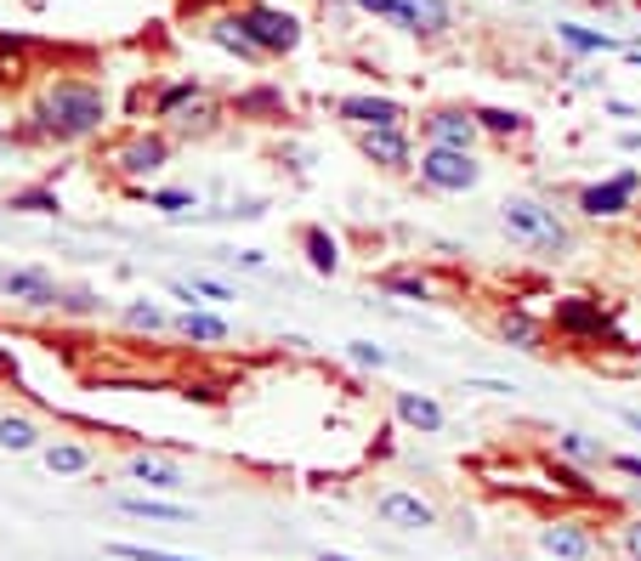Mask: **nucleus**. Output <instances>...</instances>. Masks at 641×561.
<instances>
[{"label":"nucleus","instance_id":"20","mask_svg":"<svg viewBox=\"0 0 641 561\" xmlns=\"http://www.w3.org/2000/svg\"><path fill=\"white\" fill-rule=\"evenodd\" d=\"M556 40L579 51V58H602V51H619V40H613L607 29H585V23H556Z\"/></svg>","mask_w":641,"mask_h":561},{"label":"nucleus","instance_id":"38","mask_svg":"<svg viewBox=\"0 0 641 561\" xmlns=\"http://www.w3.org/2000/svg\"><path fill=\"white\" fill-rule=\"evenodd\" d=\"M193 290H200L205 301H239L228 284H221V278H205V272H193Z\"/></svg>","mask_w":641,"mask_h":561},{"label":"nucleus","instance_id":"21","mask_svg":"<svg viewBox=\"0 0 641 561\" xmlns=\"http://www.w3.org/2000/svg\"><path fill=\"white\" fill-rule=\"evenodd\" d=\"M409 17H414V35H426V40H443L454 29V12L443 0H409Z\"/></svg>","mask_w":641,"mask_h":561},{"label":"nucleus","instance_id":"11","mask_svg":"<svg viewBox=\"0 0 641 561\" xmlns=\"http://www.w3.org/2000/svg\"><path fill=\"white\" fill-rule=\"evenodd\" d=\"M375 517H381L386 527H403V533H426V527H437L432 499L409 494V488H386V494L375 499Z\"/></svg>","mask_w":641,"mask_h":561},{"label":"nucleus","instance_id":"33","mask_svg":"<svg viewBox=\"0 0 641 561\" xmlns=\"http://www.w3.org/2000/svg\"><path fill=\"white\" fill-rule=\"evenodd\" d=\"M126 329H148V335H154V329H165V306L148 301V295L131 301V306H126Z\"/></svg>","mask_w":641,"mask_h":561},{"label":"nucleus","instance_id":"12","mask_svg":"<svg viewBox=\"0 0 641 561\" xmlns=\"http://www.w3.org/2000/svg\"><path fill=\"white\" fill-rule=\"evenodd\" d=\"M335 114L347 119V125H358V131H369V125H403L409 119L398 97H375V91H369V97H341Z\"/></svg>","mask_w":641,"mask_h":561},{"label":"nucleus","instance_id":"9","mask_svg":"<svg viewBox=\"0 0 641 561\" xmlns=\"http://www.w3.org/2000/svg\"><path fill=\"white\" fill-rule=\"evenodd\" d=\"M539 550L546 556H556V561H597V533H590V522H579V517H556V522H546L539 527Z\"/></svg>","mask_w":641,"mask_h":561},{"label":"nucleus","instance_id":"47","mask_svg":"<svg viewBox=\"0 0 641 561\" xmlns=\"http://www.w3.org/2000/svg\"><path fill=\"white\" fill-rule=\"evenodd\" d=\"M625 425H630V431H641V415H636V408H630V415H625Z\"/></svg>","mask_w":641,"mask_h":561},{"label":"nucleus","instance_id":"24","mask_svg":"<svg viewBox=\"0 0 641 561\" xmlns=\"http://www.w3.org/2000/svg\"><path fill=\"white\" fill-rule=\"evenodd\" d=\"M556 454L562 459H574V466H607V443H597V437H585V431H562L556 437Z\"/></svg>","mask_w":641,"mask_h":561},{"label":"nucleus","instance_id":"32","mask_svg":"<svg viewBox=\"0 0 641 561\" xmlns=\"http://www.w3.org/2000/svg\"><path fill=\"white\" fill-rule=\"evenodd\" d=\"M477 125L488 137H516V131H523V114H516V109H477Z\"/></svg>","mask_w":641,"mask_h":561},{"label":"nucleus","instance_id":"44","mask_svg":"<svg viewBox=\"0 0 641 561\" xmlns=\"http://www.w3.org/2000/svg\"><path fill=\"white\" fill-rule=\"evenodd\" d=\"M312 561H363V556H341V550H318Z\"/></svg>","mask_w":641,"mask_h":561},{"label":"nucleus","instance_id":"46","mask_svg":"<svg viewBox=\"0 0 641 561\" xmlns=\"http://www.w3.org/2000/svg\"><path fill=\"white\" fill-rule=\"evenodd\" d=\"M625 58H630V63L641 68V46H625Z\"/></svg>","mask_w":641,"mask_h":561},{"label":"nucleus","instance_id":"41","mask_svg":"<svg viewBox=\"0 0 641 561\" xmlns=\"http://www.w3.org/2000/svg\"><path fill=\"white\" fill-rule=\"evenodd\" d=\"M228 262H239V267H267V255H261V250H239V255H228Z\"/></svg>","mask_w":641,"mask_h":561},{"label":"nucleus","instance_id":"17","mask_svg":"<svg viewBox=\"0 0 641 561\" xmlns=\"http://www.w3.org/2000/svg\"><path fill=\"white\" fill-rule=\"evenodd\" d=\"M398 420L421 437H437L443 431V403H432L426 392H398Z\"/></svg>","mask_w":641,"mask_h":561},{"label":"nucleus","instance_id":"49","mask_svg":"<svg viewBox=\"0 0 641 561\" xmlns=\"http://www.w3.org/2000/svg\"><path fill=\"white\" fill-rule=\"evenodd\" d=\"M0 137H7V119H0Z\"/></svg>","mask_w":641,"mask_h":561},{"label":"nucleus","instance_id":"7","mask_svg":"<svg viewBox=\"0 0 641 561\" xmlns=\"http://www.w3.org/2000/svg\"><path fill=\"white\" fill-rule=\"evenodd\" d=\"M421 137L432 148H472L477 153V142L488 131L477 125V109H432V114H421Z\"/></svg>","mask_w":641,"mask_h":561},{"label":"nucleus","instance_id":"39","mask_svg":"<svg viewBox=\"0 0 641 561\" xmlns=\"http://www.w3.org/2000/svg\"><path fill=\"white\" fill-rule=\"evenodd\" d=\"M607 466L619 476H630V482H641V454H607Z\"/></svg>","mask_w":641,"mask_h":561},{"label":"nucleus","instance_id":"27","mask_svg":"<svg viewBox=\"0 0 641 561\" xmlns=\"http://www.w3.org/2000/svg\"><path fill=\"white\" fill-rule=\"evenodd\" d=\"M188 102H200V80H177V86H165V91L154 97V114L170 119V114H182Z\"/></svg>","mask_w":641,"mask_h":561},{"label":"nucleus","instance_id":"22","mask_svg":"<svg viewBox=\"0 0 641 561\" xmlns=\"http://www.w3.org/2000/svg\"><path fill=\"white\" fill-rule=\"evenodd\" d=\"M302 250H307V267L324 272V278L341 267V244H335V233H324V227H307V233H302Z\"/></svg>","mask_w":641,"mask_h":561},{"label":"nucleus","instance_id":"25","mask_svg":"<svg viewBox=\"0 0 641 561\" xmlns=\"http://www.w3.org/2000/svg\"><path fill=\"white\" fill-rule=\"evenodd\" d=\"M0 448L7 454H35L40 448V425L29 415H0Z\"/></svg>","mask_w":641,"mask_h":561},{"label":"nucleus","instance_id":"37","mask_svg":"<svg viewBox=\"0 0 641 561\" xmlns=\"http://www.w3.org/2000/svg\"><path fill=\"white\" fill-rule=\"evenodd\" d=\"M148 204H154V211H170V216H182V211H193V193L159 188V193H148Z\"/></svg>","mask_w":641,"mask_h":561},{"label":"nucleus","instance_id":"31","mask_svg":"<svg viewBox=\"0 0 641 561\" xmlns=\"http://www.w3.org/2000/svg\"><path fill=\"white\" fill-rule=\"evenodd\" d=\"M12 211H29V216H57L63 204H57V193H52V188H23V193H12Z\"/></svg>","mask_w":641,"mask_h":561},{"label":"nucleus","instance_id":"40","mask_svg":"<svg viewBox=\"0 0 641 561\" xmlns=\"http://www.w3.org/2000/svg\"><path fill=\"white\" fill-rule=\"evenodd\" d=\"M465 392H488V397H511L516 386H505V380H465Z\"/></svg>","mask_w":641,"mask_h":561},{"label":"nucleus","instance_id":"23","mask_svg":"<svg viewBox=\"0 0 641 561\" xmlns=\"http://www.w3.org/2000/svg\"><path fill=\"white\" fill-rule=\"evenodd\" d=\"M546 476L556 482L562 494H574V499H602L597 482H585V471L574 466V459H562V454H556V459H546Z\"/></svg>","mask_w":641,"mask_h":561},{"label":"nucleus","instance_id":"26","mask_svg":"<svg viewBox=\"0 0 641 561\" xmlns=\"http://www.w3.org/2000/svg\"><path fill=\"white\" fill-rule=\"evenodd\" d=\"M210 40H216L221 51H233V58H244V63H261V58H267V51H261V46H256L251 35H244V29H239V23H233V17H221V23H210Z\"/></svg>","mask_w":641,"mask_h":561},{"label":"nucleus","instance_id":"15","mask_svg":"<svg viewBox=\"0 0 641 561\" xmlns=\"http://www.w3.org/2000/svg\"><path fill=\"white\" fill-rule=\"evenodd\" d=\"M500 341L516 352H546V323H539L528 306H505L500 313Z\"/></svg>","mask_w":641,"mask_h":561},{"label":"nucleus","instance_id":"28","mask_svg":"<svg viewBox=\"0 0 641 561\" xmlns=\"http://www.w3.org/2000/svg\"><path fill=\"white\" fill-rule=\"evenodd\" d=\"M381 290H386V295H403V301H432V295H437L421 272H386Z\"/></svg>","mask_w":641,"mask_h":561},{"label":"nucleus","instance_id":"1","mask_svg":"<svg viewBox=\"0 0 641 561\" xmlns=\"http://www.w3.org/2000/svg\"><path fill=\"white\" fill-rule=\"evenodd\" d=\"M29 119H35L29 131L46 142H86L108 125V91L97 80H57Z\"/></svg>","mask_w":641,"mask_h":561},{"label":"nucleus","instance_id":"43","mask_svg":"<svg viewBox=\"0 0 641 561\" xmlns=\"http://www.w3.org/2000/svg\"><path fill=\"white\" fill-rule=\"evenodd\" d=\"M619 148H625V153H641V131H625V137H619Z\"/></svg>","mask_w":641,"mask_h":561},{"label":"nucleus","instance_id":"3","mask_svg":"<svg viewBox=\"0 0 641 561\" xmlns=\"http://www.w3.org/2000/svg\"><path fill=\"white\" fill-rule=\"evenodd\" d=\"M551 323H556V335H568L574 346H630L619 335V323H613V313L590 295H562L551 306Z\"/></svg>","mask_w":641,"mask_h":561},{"label":"nucleus","instance_id":"45","mask_svg":"<svg viewBox=\"0 0 641 561\" xmlns=\"http://www.w3.org/2000/svg\"><path fill=\"white\" fill-rule=\"evenodd\" d=\"M630 510H641V482H630Z\"/></svg>","mask_w":641,"mask_h":561},{"label":"nucleus","instance_id":"36","mask_svg":"<svg viewBox=\"0 0 641 561\" xmlns=\"http://www.w3.org/2000/svg\"><path fill=\"white\" fill-rule=\"evenodd\" d=\"M279 109H284V97H279V91H267V86L239 97V114H279Z\"/></svg>","mask_w":641,"mask_h":561},{"label":"nucleus","instance_id":"30","mask_svg":"<svg viewBox=\"0 0 641 561\" xmlns=\"http://www.w3.org/2000/svg\"><path fill=\"white\" fill-rule=\"evenodd\" d=\"M352 7H363V12H375L381 23H392V29H403V35H414V17H409V0H352Z\"/></svg>","mask_w":641,"mask_h":561},{"label":"nucleus","instance_id":"2","mask_svg":"<svg viewBox=\"0 0 641 561\" xmlns=\"http://www.w3.org/2000/svg\"><path fill=\"white\" fill-rule=\"evenodd\" d=\"M500 227L523 244V250H534V255H568L574 250V233H568V221H562L551 204H539V199H528V193H516V199H505L500 204Z\"/></svg>","mask_w":641,"mask_h":561},{"label":"nucleus","instance_id":"18","mask_svg":"<svg viewBox=\"0 0 641 561\" xmlns=\"http://www.w3.org/2000/svg\"><path fill=\"white\" fill-rule=\"evenodd\" d=\"M119 510H126L131 522H193L188 505H170V499H154V494H126Z\"/></svg>","mask_w":641,"mask_h":561},{"label":"nucleus","instance_id":"16","mask_svg":"<svg viewBox=\"0 0 641 561\" xmlns=\"http://www.w3.org/2000/svg\"><path fill=\"white\" fill-rule=\"evenodd\" d=\"M40 466L52 471V476H80V471L97 466V454H91L86 443H74V437H57V443L40 448Z\"/></svg>","mask_w":641,"mask_h":561},{"label":"nucleus","instance_id":"48","mask_svg":"<svg viewBox=\"0 0 641 561\" xmlns=\"http://www.w3.org/2000/svg\"><path fill=\"white\" fill-rule=\"evenodd\" d=\"M0 374H12V357L7 352H0Z\"/></svg>","mask_w":641,"mask_h":561},{"label":"nucleus","instance_id":"8","mask_svg":"<svg viewBox=\"0 0 641 561\" xmlns=\"http://www.w3.org/2000/svg\"><path fill=\"white\" fill-rule=\"evenodd\" d=\"M0 301L23 306V313H46V306H63L57 284L40 267H0Z\"/></svg>","mask_w":641,"mask_h":561},{"label":"nucleus","instance_id":"6","mask_svg":"<svg viewBox=\"0 0 641 561\" xmlns=\"http://www.w3.org/2000/svg\"><path fill=\"white\" fill-rule=\"evenodd\" d=\"M636 193H641V170L625 165L619 176H607V182L579 188V216H590V221H613V216H625L630 204H636Z\"/></svg>","mask_w":641,"mask_h":561},{"label":"nucleus","instance_id":"10","mask_svg":"<svg viewBox=\"0 0 641 561\" xmlns=\"http://www.w3.org/2000/svg\"><path fill=\"white\" fill-rule=\"evenodd\" d=\"M358 148H363V160L381 165V170H414V148H409L403 125H369V131H358Z\"/></svg>","mask_w":641,"mask_h":561},{"label":"nucleus","instance_id":"34","mask_svg":"<svg viewBox=\"0 0 641 561\" xmlns=\"http://www.w3.org/2000/svg\"><path fill=\"white\" fill-rule=\"evenodd\" d=\"M347 357H352V369H386L392 364V352L375 341H347Z\"/></svg>","mask_w":641,"mask_h":561},{"label":"nucleus","instance_id":"42","mask_svg":"<svg viewBox=\"0 0 641 561\" xmlns=\"http://www.w3.org/2000/svg\"><path fill=\"white\" fill-rule=\"evenodd\" d=\"M63 306H68V313H91V306H97V295H68Z\"/></svg>","mask_w":641,"mask_h":561},{"label":"nucleus","instance_id":"4","mask_svg":"<svg viewBox=\"0 0 641 561\" xmlns=\"http://www.w3.org/2000/svg\"><path fill=\"white\" fill-rule=\"evenodd\" d=\"M421 182L432 188V193H472L477 182H483V165H477V153L472 148H421Z\"/></svg>","mask_w":641,"mask_h":561},{"label":"nucleus","instance_id":"29","mask_svg":"<svg viewBox=\"0 0 641 561\" xmlns=\"http://www.w3.org/2000/svg\"><path fill=\"white\" fill-rule=\"evenodd\" d=\"M613 550H619L625 561H641V510H630V517L613 522Z\"/></svg>","mask_w":641,"mask_h":561},{"label":"nucleus","instance_id":"5","mask_svg":"<svg viewBox=\"0 0 641 561\" xmlns=\"http://www.w3.org/2000/svg\"><path fill=\"white\" fill-rule=\"evenodd\" d=\"M233 23L267 51V58H284V51L302 46V23H295L284 7H273V0H251V7H239Z\"/></svg>","mask_w":641,"mask_h":561},{"label":"nucleus","instance_id":"19","mask_svg":"<svg viewBox=\"0 0 641 561\" xmlns=\"http://www.w3.org/2000/svg\"><path fill=\"white\" fill-rule=\"evenodd\" d=\"M177 335L182 341H200V346H216V341H228V318L205 313V306H188V313L177 318Z\"/></svg>","mask_w":641,"mask_h":561},{"label":"nucleus","instance_id":"35","mask_svg":"<svg viewBox=\"0 0 641 561\" xmlns=\"http://www.w3.org/2000/svg\"><path fill=\"white\" fill-rule=\"evenodd\" d=\"M108 556H119V561H193L177 550H154V545H108Z\"/></svg>","mask_w":641,"mask_h":561},{"label":"nucleus","instance_id":"13","mask_svg":"<svg viewBox=\"0 0 641 561\" xmlns=\"http://www.w3.org/2000/svg\"><path fill=\"white\" fill-rule=\"evenodd\" d=\"M126 476L142 482L148 494H177L182 488V466H170V459H159V454H131L126 459Z\"/></svg>","mask_w":641,"mask_h":561},{"label":"nucleus","instance_id":"14","mask_svg":"<svg viewBox=\"0 0 641 561\" xmlns=\"http://www.w3.org/2000/svg\"><path fill=\"white\" fill-rule=\"evenodd\" d=\"M165 160H170V142L165 137H137V142H126V148L114 153V170L119 176H154Z\"/></svg>","mask_w":641,"mask_h":561}]
</instances>
